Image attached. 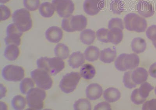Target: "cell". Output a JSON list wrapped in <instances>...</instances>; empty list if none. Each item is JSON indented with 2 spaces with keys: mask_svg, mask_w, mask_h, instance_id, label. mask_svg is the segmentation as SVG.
<instances>
[{
  "mask_svg": "<svg viewBox=\"0 0 156 110\" xmlns=\"http://www.w3.org/2000/svg\"><path fill=\"white\" fill-rule=\"evenodd\" d=\"M116 57V50L108 48L101 50L100 52V60L104 63L110 64L115 61Z\"/></svg>",
  "mask_w": 156,
  "mask_h": 110,
  "instance_id": "obj_19",
  "label": "cell"
},
{
  "mask_svg": "<svg viewBox=\"0 0 156 110\" xmlns=\"http://www.w3.org/2000/svg\"><path fill=\"white\" fill-rule=\"evenodd\" d=\"M154 93H155L156 95V87H155V90H154Z\"/></svg>",
  "mask_w": 156,
  "mask_h": 110,
  "instance_id": "obj_45",
  "label": "cell"
},
{
  "mask_svg": "<svg viewBox=\"0 0 156 110\" xmlns=\"http://www.w3.org/2000/svg\"><path fill=\"white\" fill-rule=\"evenodd\" d=\"M75 110H91V105L90 101L86 99H80L73 105Z\"/></svg>",
  "mask_w": 156,
  "mask_h": 110,
  "instance_id": "obj_31",
  "label": "cell"
},
{
  "mask_svg": "<svg viewBox=\"0 0 156 110\" xmlns=\"http://www.w3.org/2000/svg\"></svg>",
  "mask_w": 156,
  "mask_h": 110,
  "instance_id": "obj_46",
  "label": "cell"
},
{
  "mask_svg": "<svg viewBox=\"0 0 156 110\" xmlns=\"http://www.w3.org/2000/svg\"><path fill=\"white\" fill-rule=\"evenodd\" d=\"M154 89V87L147 82H144L140 86L139 89V94L143 98L145 99L148 97L150 92Z\"/></svg>",
  "mask_w": 156,
  "mask_h": 110,
  "instance_id": "obj_32",
  "label": "cell"
},
{
  "mask_svg": "<svg viewBox=\"0 0 156 110\" xmlns=\"http://www.w3.org/2000/svg\"><path fill=\"white\" fill-rule=\"evenodd\" d=\"M124 3L122 1L114 0L110 4V9L114 13L120 14L125 10Z\"/></svg>",
  "mask_w": 156,
  "mask_h": 110,
  "instance_id": "obj_30",
  "label": "cell"
},
{
  "mask_svg": "<svg viewBox=\"0 0 156 110\" xmlns=\"http://www.w3.org/2000/svg\"><path fill=\"white\" fill-rule=\"evenodd\" d=\"M26 100L21 95L15 96L12 99V105L14 109L17 110L24 109L26 106Z\"/></svg>",
  "mask_w": 156,
  "mask_h": 110,
  "instance_id": "obj_29",
  "label": "cell"
},
{
  "mask_svg": "<svg viewBox=\"0 0 156 110\" xmlns=\"http://www.w3.org/2000/svg\"><path fill=\"white\" fill-rule=\"evenodd\" d=\"M1 8V21L7 20L10 17L11 12L10 9L4 5H0Z\"/></svg>",
  "mask_w": 156,
  "mask_h": 110,
  "instance_id": "obj_38",
  "label": "cell"
},
{
  "mask_svg": "<svg viewBox=\"0 0 156 110\" xmlns=\"http://www.w3.org/2000/svg\"><path fill=\"white\" fill-rule=\"evenodd\" d=\"M34 84L31 79L26 78L22 80L20 84L21 93L23 94H27L32 89L34 88Z\"/></svg>",
  "mask_w": 156,
  "mask_h": 110,
  "instance_id": "obj_28",
  "label": "cell"
},
{
  "mask_svg": "<svg viewBox=\"0 0 156 110\" xmlns=\"http://www.w3.org/2000/svg\"><path fill=\"white\" fill-rule=\"evenodd\" d=\"M37 63L39 69H43L53 76L58 74L65 67V62L58 57H42L37 60Z\"/></svg>",
  "mask_w": 156,
  "mask_h": 110,
  "instance_id": "obj_1",
  "label": "cell"
},
{
  "mask_svg": "<svg viewBox=\"0 0 156 110\" xmlns=\"http://www.w3.org/2000/svg\"><path fill=\"white\" fill-rule=\"evenodd\" d=\"M2 75L8 81L20 82L24 77V70L21 67L9 65L3 69Z\"/></svg>",
  "mask_w": 156,
  "mask_h": 110,
  "instance_id": "obj_10",
  "label": "cell"
},
{
  "mask_svg": "<svg viewBox=\"0 0 156 110\" xmlns=\"http://www.w3.org/2000/svg\"><path fill=\"white\" fill-rule=\"evenodd\" d=\"M20 50L18 46L11 44L5 48L4 55L5 58L9 61L16 60L19 56Z\"/></svg>",
  "mask_w": 156,
  "mask_h": 110,
  "instance_id": "obj_23",
  "label": "cell"
},
{
  "mask_svg": "<svg viewBox=\"0 0 156 110\" xmlns=\"http://www.w3.org/2000/svg\"><path fill=\"white\" fill-rule=\"evenodd\" d=\"M46 97L44 90L38 88L30 90L26 96L27 105L30 109L41 110L44 108V101Z\"/></svg>",
  "mask_w": 156,
  "mask_h": 110,
  "instance_id": "obj_6",
  "label": "cell"
},
{
  "mask_svg": "<svg viewBox=\"0 0 156 110\" xmlns=\"http://www.w3.org/2000/svg\"><path fill=\"white\" fill-rule=\"evenodd\" d=\"M23 5L26 9L30 11H34L38 9L40 0H23Z\"/></svg>",
  "mask_w": 156,
  "mask_h": 110,
  "instance_id": "obj_34",
  "label": "cell"
},
{
  "mask_svg": "<svg viewBox=\"0 0 156 110\" xmlns=\"http://www.w3.org/2000/svg\"><path fill=\"white\" fill-rule=\"evenodd\" d=\"M84 54L86 60L90 62H94L99 57L100 50L97 47L90 46L86 49Z\"/></svg>",
  "mask_w": 156,
  "mask_h": 110,
  "instance_id": "obj_22",
  "label": "cell"
},
{
  "mask_svg": "<svg viewBox=\"0 0 156 110\" xmlns=\"http://www.w3.org/2000/svg\"><path fill=\"white\" fill-rule=\"evenodd\" d=\"M80 78V74L78 72H72L66 74L61 81L60 88L66 94L73 92L77 87Z\"/></svg>",
  "mask_w": 156,
  "mask_h": 110,
  "instance_id": "obj_8",
  "label": "cell"
},
{
  "mask_svg": "<svg viewBox=\"0 0 156 110\" xmlns=\"http://www.w3.org/2000/svg\"><path fill=\"white\" fill-rule=\"evenodd\" d=\"M105 6V0H85L83 4L85 12L90 16L97 15Z\"/></svg>",
  "mask_w": 156,
  "mask_h": 110,
  "instance_id": "obj_12",
  "label": "cell"
},
{
  "mask_svg": "<svg viewBox=\"0 0 156 110\" xmlns=\"http://www.w3.org/2000/svg\"><path fill=\"white\" fill-rule=\"evenodd\" d=\"M143 110H156V99L147 101L143 106Z\"/></svg>",
  "mask_w": 156,
  "mask_h": 110,
  "instance_id": "obj_40",
  "label": "cell"
},
{
  "mask_svg": "<svg viewBox=\"0 0 156 110\" xmlns=\"http://www.w3.org/2000/svg\"><path fill=\"white\" fill-rule=\"evenodd\" d=\"M95 74V68L90 64H85L83 65L80 68V76L86 80L92 79Z\"/></svg>",
  "mask_w": 156,
  "mask_h": 110,
  "instance_id": "obj_26",
  "label": "cell"
},
{
  "mask_svg": "<svg viewBox=\"0 0 156 110\" xmlns=\"http://www.w3.org/2000/svg\"><path fill=\"white\" fill-rule=\"evenodd\" d=\"M149 72L152 77L156 79V62L150 66Z\"/></svg>",
  "mask_w": 156,
  "mask_h": 110,
  "instance_id": "obj_42",
  "label": "cell"
},
{
  "mask_svg": "<svg viewBox=\"0 0 156 110\" xmlns=\"http://www.w3.org/2000/svg\"><path fill=\"white\" fill-rule=\"evenodd\" d=\"M109 31L108 29L104 28L99 29L96 33L97 39L101 42H109L108 38Z\"/></svg>",
  "mask_w": 156,
  "mask_h": 110,
  "instance_id": "obj_35",
  "label": "cell"
},
{
  "mask_svg": "<svg viewBox=\"0 0 156 110\" xmlns=\"http://www.w3.org/2000/svg\"><path fill=\"white\" fill-rule=\"evenodd\" d=\"M140 62L138 56L134 53H122L117 58L115 62L116 69L121 72L133 70L139 65Z\"/></svg>",
  "mask_w": 156,
  "mask_h": 110,
  "instance_id": "obj_4",
  "label": "cell"
},
{
  "mask_svg": "<svg viewBox=\"0 0 156 110\" xmlns=\"http://www.w3.org/2000/svg\"><path fill=\"white\" fill-rule=\"evenodd\" d=\"M148 72L143 68H136L132 73V78L133 82L136 85L141 84L147 80Z\"/></svg>",
  "mask_w": 156,
  "mask_h": 110,
  "instance_id": "obj_16",
  "label": "cell"
},
{
  "mask_svg": "<svg viewBox=\"0 0 156 110\" xmlns=\"http://www.w3.org/2000/svg\"><path fill=\"white\" fill-rule=\"evenodd\" d=\"M10 0H0V2L1 4H5L9 2Z\"/></svg>",
  "mask_w": 156,
  "mask_h": 110,
  "instance_id": "obj_43",
  "label": "cell"
},
{
  "mask_svg": "<svg viewBox=\"0 0 156 110\" xmlns=\"http://www.w3.org/2000/svg\"><path fill=\"white\" fill-rule=\"evenodd\" d=\"M146 35L147 38L152 41H156V25H153L150 26L146 31Z\"/></svg>",
  "mask_w": 156,
  "mask_h": 110,
  "instance_id": "obj_39",
  "label": "cell"
},
{
  "mask_svg": "<svg viewBox=\"0 0 156 110\" xmlns=\"http://www.w3.org/2000/svg\"><path fill=\"white\" fill-rule=\"evenodd\" d=\"M95 33L90 29H86L82 31L80 34V40L83 44L90 45L93 44L95 39Z\"/></svg>",
  "mask_w": 156,
  "mask_h": 110,
  "instance_id": "obj_24",
  "label": "cell"
},
{
  "mask_svg": "<svg viewBox=\"0 0 156 110\" xmlns=\"http://www.w3.org/2000/svg\"><path fill=\"white\" fill-rule=\"evenodd\" d=\"M6 37L5 41L6 45L13 44L19 46L21 44V37L23 32L21 31L14 24H11L8 25L6 29Z\"/></svg>",
  "mask_w": 156,
  "mask_h": 110,
  "instance_id": "obj_11",
  "label": "cell"
},
{
  "mask_svg": "<svg viewBox=\"0 0 156 110\" xmlns=\"http://www.w3.org/2000/svg\"><path fill=\"white\" fill-rule=\"evenodd\" d=\"M152 43L153 45L154 46V47H155V48H156V41H153Z\"/></svg>",
  "mask_w": 156,
  "mask_h": 110,
  "instance_id": "obj_44",
  "label": "cell"
},
{
  "mask_svg": "<svg viewBox=\"0 0 156 110\" xmlns=\"http://www.w3.org/2000/svg\"><path fill=\"white\" fill-rule=\"evenodd\" d=\"M55 11L52 3L48 2L42 3L39 8L40 14L44 18L51 17L54 15Z\"/></svg>",
  "mask_w": 156,
  "mask_h": 110,
  "instance_id": "obj_25",
  "label": "cell"
},
{
  "mask_svg": "<svg viewBox=\"0 0 156 110\" xmlns=\"http://www.w3.org/2000/svg\"><path fill=\"white\" fill-rule=\"evenodd\" d=\"M131 46L133 52L136 53L140 54L145 51L146 43L145 40L141 38H135L132 40Z\"/></svg>",
  "mask_w": 156,
  "mask_h": 110,
  "instance_id": "obj_21",
  "label": "cell"
},
{
  "mask_svg": "<svg viewBox=\"0 0 156 110\" xmlns=\"http://www.w3.org/2000/svg\"><path fill=\"white\" fill-rule=\"evenodd\" d=\"M124 22L127 30L136 32H144L147 27L145 19L134 13L128 14L125 16Z\"/></svg>",
  "mask_w": 156,
  "mask_h": 110,
  "instance_id": "obj_5",
  "label": "cell"
},
{
  "mask_svg": "<svg viewBox=\"0 0 156 110\" xmlns=\"http://www.w3.org/2000/svg\"><path fill=\"white\" fill-rule=\"evenodd\" d=\"M55 56L62 60L67 59L69 55V50L67 46L62 43H59L54 49Z\"/></svg>",
  "mask_w": 156,
  "mask_h": 110,
  "instance_id": "obj_27",
  "label": "cell"
},
{
  "mask_svg": "<svg viewBox=\"0 0 156 110\" xmlns=\"http://www.w3.org/2000/svg\"><path fill=\"white\" fill-rule=\"evenodd\" d=\"M138 12L139 14L144 18L151 17L154 13V5L147 1H140L138 5Z\"/></svg>",
  "mask_w": 156,
  "mask_h": 110,
  "instance_id": "obj_14",
  "label": "cell"
},
{
  "mask_svg": "<svg viewBox=\"0 0 156 110\" xmlns=\"http://www.w3.org/2000/svg\"><path fill=\"white\" fill-rule=\"evenodd\" d=\"M49 74L43 69H38L30 73L32 79L37 87L43 90H49L52 87L53 81Z\"/></svg>",
  "mask_w": 156,
  "mask_h": 110,
  "instance_id": "obj_7",
  "label": "cell"
},
{
  "mask_svg": "<svg viewBox=\"0 0 156 110\" xmlns=\"http://www.w3.org/2000/svg\"><path fill=\"white\" fill-rule=\"evenodd\" d=\"M103 89L101 86L97 83L90 84L86 89V95L90 100H95L101 97L103 93Z\"/></svg>",
  "mask_w": 156,
  "mask_h": 110,
  "instance_id": "obj_15",
  "label": "cell"
},
{
  "mask_svg": "<svg viewBox=\"0 0 156 110\" xmlns=\"http://www.w3.org/2000/svg\"><path fill=\"white\" fill-rule=\"evenodd\" d=\"M131 101L136 105H140L145 101L146 99L143 98L139 94V89H136L132 92L131 95Z\"/></svg>",
  "mask_w": 156,
  "mask_h": 110,
  "instance_id": "obj_37",
  "label": "cell"
},
{
  "mask_svg": "<svg viewBox=\"0 0 156 110\" xmlns=\"http://www.w3.org/2000/svg\"><path fill=\"white\" fill-rule=\"evenodd\" d=\"M51 3L58 16L61 18L69 17L74 11V3L72 0H52Z\"/></svg>",
  "mask_w": 156,
  "mask_h": 110,
  "instance_id": "obj_9",
  "label": "cell"
},
{
  "mask_svg": "<svg viewBox=\"0 0 156 110\" xmlns=\"http://www.w3.org/2000/svg\"><path fill=\"white\" fill-rule=\"evenodd\" d=\"M122 30L119 28H113L108 32V38L109 42L116 45L122 42L123 38Z\"/></svg>",
  "mask_w": 156,
  "mask_h": 110,
  "instance_id": "obj_20",
  "label": "cell"
},
{
  "mask_svg": "<svg viewBox=\"0 0 156 110\" xmlns=\"http://www.w3.org/2000/svg\"><path fill=\"white\" fill-rule=\"evenodd\" d=\"M84 57L80 51L74 52L70 55L68 59V64L73 69H77L84 63Z\"/></svg>",
  "mask_w": 156,
  "mask_h": 110,
  "instance_id": "obj_17",
  "label": "cell"
},
{
  "mask_svg": "<svg viewBox=\"0 0 156 110\" xmlns=\"http://www.w3.org/2000/svg\"><path fill=\"white\" fill-rule=\"evenodd\" d=\"M121 94L119 90L115 88L110 87L104 91L103 97L107 102L113 103L118 101L120 98Z\"/></svg>",
  "mask_w": 156,
  "mask_h": 110,
  "instance_id": "obj_18",
  "label": "cell"
},
{
  "mask_svg": "<svg viewBox=\"0 0 156 110\" xmlns=\"http://www.w3.org/2000/svg\"><path fill=\"white\" fill-rule=\"evenodd\" d=\"M46 38L51 43L59 42L63 37V31L58 26H51L45 32Z\"/></svg>",
  "mask_w": 156,
  "mask_h": 110,
  "instance_id": "obj_13",
  "label": "cell"
},
{
  "mask_svg": "<svg viewBox=\"0 0 156 110\" xmlns=\"http://www.w3.org/2000/svg\"><path fill=\"white\" fill-rule=\"evenodd\" d=\"M108 28L110 30L113 28H119L122 30L124 29V26L122 19L119 18H114L109 21Z\"/></svg>",
  "mask_w": 156,
  "mask_h": 110,
  "instance_id": "obj_36",
  "label": "cell"
},
{
  "mask_svg": "<svg viewBox=\"0 0 156 110\" xmlns=\"http://www.w3.org/2000/svg\"><path fill=\"white\" fill-rule=\"evenodd\" d=\"M132 72L131 71L125 72L123 77V83L125 87L132 89L136 87V84L133 82L132 78Z\"/></svg>",
  "mask_w": 156,
  "mask_h": 110,
  "instance_id": "obj_33",
  "label": "cell"
},
{
  "mask_svg": "<svg viewBox=\"0 0 156 110\" xmlns=\"http://www.w3.org/2000/svg\"><path fill=\"white\" fill-rule=\"evenodd\" d=\"M87 23V18L83 15H71L62 20L61 26L65 31L73 32L84 30Z\"/></svg>",
  "mask_w": 156,
  "mask_h": 110,
  "instance_id": "obj_2",
  "label": "cell"
},
{
  "mask_svg": "<svg viewBox=\"0 0 156 110\" xmlns=\"http://www.w3.org/2000/svg\"><path fill=\"white\" fill-rule=\"evenodd\" d=\"M94 110H111V105L107 102L99 103L94 108Z\"/></svg>",
  "mask_w": 156,
  "mask_h": 110,
  "instance_id": "obj_41",
  "label": "cell"
},
{
  "mask_svg": "<svg viewBox=\"0 0 156 110\" xmlns=\"http://www.w3.org/2000/svg\"><path fill=\"white\" fill-rule=\"evenodd\" d=\"M13 23L22 32L28 31L33 26L30 12L24 8L17 9L12 15Z\"/></svg>",
  "mask_w": 156,
  "mask_h": 110,
  "instance_id": "obj_3",
  "label": "cell"
}]
</instances>
